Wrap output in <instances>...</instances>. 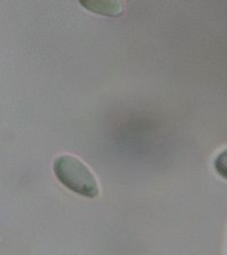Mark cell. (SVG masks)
Returning a JSON list of instances; mask_svg holds the SVG:
<instances>
[{
    "instance_id": "cell-1",
    "label": "cell",
    "mask_w": 227,
    "mask_h": 255,
    "mask_svg": "<svg viewBox=\"0 0 227 255\" xmlns=\"http://www.w3.org/2000/svg\"><path fill=\"white\" fill-rule=\"evenodd\" d=\"M57 178L71 190L82 195L93 196L97 192L95 178L79 158L73 155H61L54 162Z\"/></svg>"
},
{
    "instance_id": "cell-2",
    "label": "cell",
    "mask_w": 227,
    "mask_h": 255,
    "mask_svg": "<svg viewBox=\"0 0 227 255\" xmlns=\"http://www.w3.org/2000/svg\"><path fill=\"white\" fill-rule=\"evenodd\" d=\"M82 4L90 10L106 15H117L121 12V6L117 2L82 1Z\"/></svg>"
},
{
    "instance_id": "cell-3",
    "label": "cell",
    "mask_w": 227,
    "mask_h": 255,
    "mask_svg": "<svg viewBox=\"0 0 227 255\" xmlns=\"http://www.w3.org/2000/svg\"><path fill=\"white\" fill-rule=\"evenodd\" d=\"M214 166L219 175L227 179V149L221 151L214 161Z\"/></svg>"
}]
</instances>
